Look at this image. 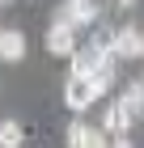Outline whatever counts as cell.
<instances>
[{
	"mask_svg": "<svg viewBox=\"0 0 144 148\" xmlns=\"http://www.w3.org/2000/svg\"><path fill=\"white\" fill-rule=\"evenodd\" d=\"M21 144H25L21 123H17V119H4V123H0V148H21Z\"/></svg>",
	"mask_w": 144,
	"mask_h": 148,
	"instance_id": "obj_10",
	"label": "cell"
},
{
	"mask_svg": "<svg viewBox=\"0 0 144 148\" xmlns=\"http://www.w3.org/2000/svg\"><path fill=\"white\" fill-rule=\"evenodd\" d=\"M47 51L59 59H72L76 55V25H68V21H51V30H47Z\"/></svg>",
	"mask_w": 144,
	"mask_h": 148,
	"instance_id": "obj_2",
	"label": "cell"
},
{
	"mask_svg": "<svg viewBox=\"0 0 144 148\" xmlns=\"http://www.w3.org/2000/svg\"><path fill=\"white\" fill-rule=\"evenodd\" d=\"M25 55V34L21 30H0V59L4 64H17Z\"/></svg>",
	"mask_w": 144,
	"mask_h": 148,
	"instance_id": "obj_8",
	"label": "cell"
},
{
	"mask_svg": "<svg viewBox=\"0 0 144 148\" xmlns=\"http://www.w3.org/2000/svg\"><path fill=\"white\" fill-rule=\"evenodd\" d=\"M68 148H110L106 131L102 127H89V123H68Z\"/></svg>",
	"mask_w": 144,
	"mask_h": 148,
	"instance_id": "obj_4",
	"label": "cell"
},
{
	"mask_svg": "<svg viewBox=\"0 0 144 148\" xmlns=\"http://www.w3.org/2000/svg\"><path fill=\"white\" fill-rule=\"evenodd\" d=\"M119 102H123V110L132 114V119H140V114H144V76H140V80H132V85L123 89Z\"/></svg>",
	"mask_w": 144,
	"mask_h": 148,
	"instance_id": "obj_9",
	"label": "cell"
},
{
	"mask_svg": "<svg viewBox=\"0 0 144 148\" xmlns=\"http://www.w3.org/2000/svg\"><path fill=\"white\" fill-rule=\"evenodd\" d=\"M110 148H132V140H127V136H114V140H110Z\"/></svg>",
	"mask_w": 144,
	"mask_h": 148,
	"instance_id": "obj_12",
	"label": "cell"
},
{
	"mask_svg": "<svg viewBox=\"0 0 144 148\" xmlns=\"http://www.w3.org/2000/svg\"><path fill=\"white\" fill-rule=\"evenodd\" d=\"M106 59H114V55H110V51H102L98 42L76 47V55H72V76H93V72H98Z\"/></svg>",
	"mask_w": 144,
	"mask_h": 148,
	"instance_id": "obj_3",
	"label": "cell"
},
{
	"mask_svg": "<svg viewBox=\"0 0 144 148\" xmlns=\"http://www.w3.org/2000/svg\"><path fill=\"white\" fill-rule=\"evenodd\" d=\"M4 4H13V0H0V9H4Z\"/></svg>",
	"mask_w": 144,
	"mask_h": 148,
	"instance_id": "obj_14",
	"label": "cell"
},
{
	"mask_svg": "<svg viewBox=\"0 0 144 148\" xmlns=\"http://www.w3.org/2000/svg\"><path fill=\"white\" fill-rule=\"evenodd\" d=\"M98 127L106 136H127V131H132V114L123 110V102H114V106H106V114H102Z\"/></svg>",
	"mask_w": 144,
	"mask_h": 148,
	"instance_id": "obj_7",
	"label": "cell"
},
{
	"mask_svg": "<svg viewBox=\"0 0 144 148\" xmlns=\"http://www.w3.org/2000/svg\"><path fill=\"white\" fill-rule=\"evenodd\" d=\"M136 55H144V30L119 25L114 30V59H136Z\"/></svg>",
	"mask_w": 144,
	"mask_h": 148,
	"instance_id": "obj_6",
	"label": "cell"
},
{
	"mask_svg": "<svg viewBox=\"0 0 144 148\" xmlns=\"http://www.w3.org/2000/svg\"><path fill=\"white\" fill-rule=\"evenodd\" d=\"M119 4H123V9H127V4H136V0H119Z\"/></svg>",
	"mask_w": 144,
	"mask_h": 148,
	"instance_id": "obj_13",
	"label": "cell"
},
{
	"mask_svg": "<svg viewBox=\"0 0 144 148\" xmlns=\"http://www.w3.org/2000/svg\"><path fill=\"white\" fill-rule=\"evenodd\" d=\"M110 85H114V59H106V64H102V68L93 72V89H98V97H102L106 89H110Z\"/></svg>",
	"mask_w": 144,
	"mask_h": 148,
	"instance_id": "obj_11",
	"label": "cell"
},
{
	"mask_svg": "<svg viewBox=\"0 0 144 148\" xmlns=\"http://www.w3.org/2000/svg\"><path fill=\"white\" fill-rule=\"evenodd\" d=\"M64 102H68V110H89V106L98 102V89H93V76H68V85H64Z\"/></svg>",
	"mask_w": 144,
	"mask_h": 148,
	"instance_id": "obj_1",
	"label": "cell"
},
{
	"mask_svg": "<svg viewBox=\"0 0 144 148\" xmlns=\"http://www.w3.org/2000/svg\"><path fill=\"white\" fill-rule=\"evenodd\" d=\"M55 21H68V25H93V21H98V0H68L64 9L55 13Z\"/></svg>",
	"mask_w": 144,
	"mask_h": 148,
	"instance_id": "obj_5",
	"label": "cell"
}]
</instances>
